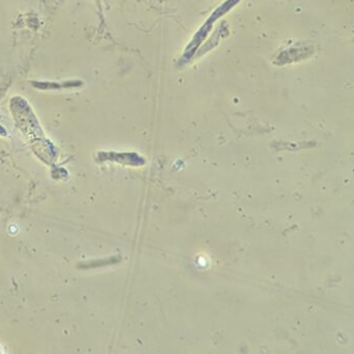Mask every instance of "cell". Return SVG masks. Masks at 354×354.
<instances>
[{"label": "cell", "mask_w": 354, "mask_h": 354, "mask_svg": "<svg viewBox=\"0 0 354 354\" xmlns=\"http://www.w3.org/2000/svg\"><path fill=\"white\" fill-rule=\"evenodd\" d=\"M0 352H3V350H0Z\"/></svg>", "instance_id": "cell-1"}]
</instances>
